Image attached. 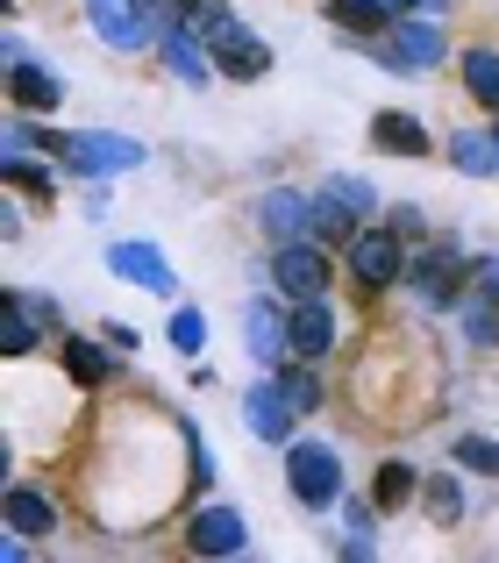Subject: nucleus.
I'll return each mask as SVG.
<instances>
[{"label":"nucleus","mask_w":499,"mask_h":563,"mask_svg":"<svg viewBox=\"0 0 499 563\" xmlns=\"http://www.w3.org/2000/svg\"><path fill=\"white\" fill-rule=\"evenodd\" d=\"M36 143L57 157V165L86 172V179H108V172H136L143 157H151L136 136H114V129H43Z\"/></svg>","instance_id":"f257e3e1"},{"label":"nucleus","mask_w":499,"mask_h":563,"mask_svg":"<svg viewBox=\"0 0 499 563\" xmlns=\"http://www.w3.org/2000/svg\"><path fill=\"white\" fill-rule=\"evenodd\" d=\"M378 207V192L357 179V172H335L329 186L314 192V200H307V235H314V243H357V221L372 214Z\"/></svg>","instance_id":"f03ea898"},{"label":"nucleus","mask_w":499,"mask_h":563,"mask_svg":"<svg viewBox=\"0 0 499 563\" xmlns=\"http://www.w3.org/2000/svg\"><path fill=\"white\" fill-rule=\"evenodd\" d=\"M286 485L307 514H329L343 499V456L329 442H286Z\"/></svg>","instance_id":"7ed1b4c3"},{"label":"nucleus","mask_w":499,"mask_h":563,"mask_svg":"<svg viewBox=\"0 0 499 563\" xmlns=\"http://www.w3.org/2000/svg\"><path fill=\"white\" fill-rule=\"evenodd\" d=\"M51 329H65V307H57L51 292H29V286L0 292V350H8V357H29Z\"/></svg>","instance_id":"20e7f679"},{"label":"nucleus","mask_w":499,"mask_h":563,"mask_svg":"<svg viewBox=\"0 0 499 563\" xmlns=\"http://www.w3.org/2000/svg\"><path fill=\"white\" fill-rule=\"evenodd\" d=\"M450 57V43H443V29L429 22V14H400V22L378 36V65L386 71H435Z\"/></svg>","instance_id":"39448f33"},{"label":"nucleus","mask_w":499,"mask_h":563,"mask_svg":"<svg viewBox=\"0 0 499 563\" xmlns=\"http://www.w3.org/2000/svg\"><path fill=\"white\" fill-rule=\"evenodd\" d=\"M464 278H472V264H464V250L450 243V235H435V243L407 264V286H414L429 307H457L464 300Z\"/></svg>","instance_id":"423d86ee"},{"label":"nucleus","mask_w":499,"mask_h":563,"mask_svg":"<svg viewBox=\"0 0 499 563\" xmlns=\"http://www.w3.org/2000/svg\"><path fill=\"white\" fill-rule=\"evenodd\" d=\"M350 278H357L364 292H392V278H407V235L357 229V243H350Z\"/></svg>","instance_id":"0eeeda50"},{"label":"nucleus","mask_w":499,"mask_h":563,"mask_svg":"<svg viewBox=\"0 0 499 563\" xmlns=\"http://www.w3.org/2000/svg\"><path fill=\"white\" fill-rule=\"evenodd\" d=\"M271 272H278V292H292V300H321L329 292V243H314V235H292V243H278V257H271Z\"/></svg>","instance_id":"6e6552de"},{"label":"nucleus","mask_w":499,"mask_h":563,"mask_svg":"<svg viewBox=\"0 0 499 563\" xmlns=\"http://www.w3.org/2000/svg\"><path fill=\"white\" fill-rule=\"evenodd\" d=\"M86 22L114 43V51H143L157 36V0H86Z\"/></svg>","instance_id":"1a4fd4ad"},{"label":"nucleus","mask_w":499,"mask_h":563,"mask_svg":"<svg viewBox=\"0 0 499 563\" xmlns=\"http://www.w3.org/2000/svg\"><path fill=\"white\" fill-rule=\"evenodd\" d=\"M8 93H14V108L51 114L57 100H65V79H57L51 65H36V57H29L22 43H8Z\"/></svg>","instance_id":"9d476101"},{"label":"nucleus","mask_w":499,"mask_h":563,"mask_svg":"<svg viewBox=\"0 0 499 563\" xmlns=\"http://www.w3.org/2000/svg\"><path fill=\"white\" fill-rule=\"evenodd\" d=\"M208 51H214V65H222L229 79H264V71H271V43L250 36L243 22H222V29L208 36Z\"/></svg>","instance_id":"9b49d317"},{"label":"nucleus","mask_w":499,"mask_h":563,"mask_svg":"<svg viewBox=\"0 0 499 563\" xmlns=\"http://www.w3.org/2000/svg\"><path fill=\"white\" fill-rule=\"evenodd\" d=\"M243 542H250V528L236 507H200L193 528H186V550L193 556H243Z\"/></svg>","instance_id":"f8f14e48"},{"label":"nucleus","mask_w":499,"mask_h":563,"mask_svg":"<svg viewBox=\"0 0 499 563\" xmlns=\"http://www.w3.org/2000/svg\"><path fill=\"white\" fill-rule=\"evenodd\" d=\"M108 272L129 278V286H143V292H179V272H171L165 250H151V243H114L108 250Z\"/></svg>","instance_id":"ddd939ff"},{"label":"nucleus","mask_w":499,"mask_h":563,"mask_svg":"<svg viewBox=\"0 0 499 563\" xmlns=\"http://www.w3.org/2000/svg\"><path fill=\"white\" fill-rule=\"evenodd\" d=\"M286 329H292V357H307V364H321L335 350V307L329 300H300L286 314Z\"/></svg>","instance_id":"4468645a"},{"label":"nucleus","mask_w":499,"mask_h":563,"mask_svg":"<svg viewBox=\"0 0 499 563\" xmlns=\"http://www.w3.org/2000/svg\"><path fill=\"white\" fill-rule=\"evenodd\" d=\"M292 413H300V407H292V399L278 393L271 378H264L257 393L243 399V421H250V435H257V442H286V435H292Z\"/></svg>","instance_id":"2eb2a0df"},{"label":"nucleus","mask_w":499,"mask_h":563,"mask_svg":"<svg viewBox=\"0 0 499 563\" xmlns=\"http://www.w3.org/2000/svg\"><path fill=\"white\" fill-rule=\"evenodd\" d=\"M0 514H8V528H14L22 542H29V536H51V528H57V499L36 493V485H8Z\"/></svg>","instance_id":"dca6fc26"},{"label":"nucleus","mask_w":499,"mask_h":563,"mask_svg":"<svg viewBox=\"0 0 499 563\" xmlns=\"http://www.w3.org/2000/svg\"><path fill=\"white\" fill-rule=\"evenodd\" d=\"M243 335H250V357H257V364H278V357L292 350V329L278 321V307H264V300H250Z\"/></svg>","instance_id":"f3484780"},{"label":"nucleus","mask_w":499,"mask_h":563,"mask_svg":"<svg viewBox=\"0 0 499 563\" xmlns=\"http://www.w3.org/2000/svg\"><path fill=\"white\" fill-rule=\"evenodd\" d=\"M372 143H378V151H392V157H429V151H435L429 129H421L414 114H400V108H386V114L372 122Z\"/></svg>","instance_id":"a211bd4d"},{"label":"nucleus","mask_w":499,"mask_h":563,"mask_svg":"<svg viewBox=\"0 0 499 563\" xmlns=\"http://www.w3.org/2000/svg\"><path fill=\"white\" fill-rule=\"evenodd\" d=\"M208 57L214 51H200V36H193V29H165V65H171V79H179V86H208Z\"/></svg>","instance_id":"6ab92c4d"},{"label":"nucleus","mask_w":499,"mask_h":563,"mask_svg":"<svg viewBox=\"0 0 499 563\" xmlns=\"http://www.w3.org/2000/svg\"><path fill=\"white\" fill-rule=\"evenodd\" d=\"M329 22L357 29V36H386V29L400 22V8H392V0H329Z\"/></svg>","instance_id":"aec40b11"},{"label":"nucleus","mask_w":499,"mask_h":563,"mask_svg":"<svg viewBox=\"0 0 499 563\" xmlns=\"http://www.w3.org/2000/svg\"><path fill=\"white\" fill-rule=\"evenodd\" d=\"M257 221H264V235H271V243H292V235H307V200L278 186V192H264Z\"/></svg>","instance_id":"412c9836"},{"label":"nucleus","mask_w":499,"mask_h":563,"mask_svg":"<svg viewBox=\"0 0 499 563\" xmlns=\"http://www.w3.org/2000/svg\"><path fill=\"white\" fill-rule=\"evenodd\" d=\"M57 350H65V372L79 378V385H108V378H114V364H122L114 350H100V343H79V335H65Z\"/></svg>","instance_id":"4be33fe9"},{"label":"nucleus","mask_w":499,"mask_h":563,"mask_svg":"<svg viewBox=\"0 0 499 563\" xmlns=\"http://www.w3.org/2000/svg\"><path fill=\"white\" fill-rule=\"evenodd\" d=\"M414 493H421V471H414V464H400V456H386V464H378V478H372V499L392 514V507H407Z\"/></svg>","instance_id":"5701e85b"},{"label":"nucleus","mask_w":499,"mask_h":563,"mask_svg":"<svg viewBox=\"0 0 499 563\" xmlns=\"http://www.w3.org/2000/svg\"><path fill=\"white\" fill-rule=\"evenodd\" d=\"M464 86H472L478 108L499 114V51H464Z\"/></svg>","instance_id":"b1692460"},{"label":"nucleus","mask_w":499,"mask_h":563,"mask_svg":"<svg viewBox=\"0 0 499 563\" xmlns=\"http://www.w3.org/2000/svg\"><path fill=\"white\" fill-rule=\"evenodd\" d=\"M450 157H457L472 179H492L499 172V143L492 136H478V129H464V136H450Z\"/></svg>","instance_id":"393cba45"},{"label":"nucleus","mask_w":499,"mask_h":563,"mask_svg":"<svg viewBox=\"0 0 499 563\" xmlns=\"http://www.w3.org/2000/svg\"><path fill=\"white\" fill-rule=\"evenodd\" d=\"M421 499H429V514H435V521H464V485L457 478H450V471H435V478H421Z\"/></svg>","instance_id":"a878e982"},{"label":"nucleus","mask_w":499,"mask_h":563,"mask_svg":"<svg viewBox=\"0 0 499 563\" xmlns=\"http://www.w3.org/2000/svg\"><path fill=\"white\" fill-rule=\"evenodd\" d=\"M271 385H278V393H286L300 413H314V407H321V378H314V372H292V364H278Z\"/></svg>","instance_id":"bb28decb"},{"label":"nucleus","mask_w":499,"mask_h":563,"mask_svg":"<svg viewBox=\"0 0 499 563\" xmlns=\"http://www.w3.org/2000/svg\"><path fill=\"white\" fill-rule=\"evenodd\" d=\"M0 172H8V179L22 186V192H36V200H57V179H51V165H29L22 151H8V165H0Z\"/></svg>","instance_id":"cd10ccee"},{"label":"nucleus","mask_w":499,"mask_h":563,"mask_svg":"<svg viewBox=\"0 0 499 563\" xmlns=\"http://www.w3.org/2000/svg\"><path fill=\"white\" fill-rule=\"evenodd\" d=\"M450 456H457L464 471H478V478H499V442L492 435H457V450H450Z\"/></svg>","instance_id":"c85d7f7f"},{"label":"nucleus","mask_w":499,"mask_h":563,"mask_svg":"<svg viewBox=\"0 0 499 563\" xmlns=\"http://www.w3.org/2000/svg\"><path fill=\"white\" fill-rule=\"evenodd\" d=\"M457 307H499V257H478L472 278H464V300Z\"/></svg>","instance_id":"c756f323"},{"label":"nucleus","mask_w":499,"mask_h":563,"mask_svg":"<svg viewBox=\"0 0 499 563\" xmlns=\"http://www.w3.org/2000/svg\"><path fill=\"white\" fill-rule=\"evenodd\" d=\"M200 343H208V314H200V307H179V314H171V350L193 357Z\"/></svg>","instance_id":"7c9ffc66"},{"label":"nucleus","mask_w":499,"mask_h":563,"mask_svg":"<svg viewBox=\"0 0 499 563\" xmlns=\"http://www.w3.org/2000/svg\"><path fill=\"white\" fill-rule=\"evenodd\" d=\"M492 143H499V122H492Z\"/></svg>","instance_id":"2f4dec72"}]
</instances>
